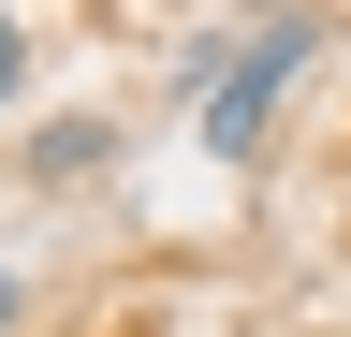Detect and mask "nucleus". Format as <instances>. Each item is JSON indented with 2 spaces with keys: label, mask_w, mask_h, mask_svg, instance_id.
<instances>
[{
  "label": "nucleus",
  "mask_w": 351,
  "mask_h": 337,
  "mask_svg": "<svg viewBox=\"0 0 351 337\" xmlns=\"http://www.w3.org/2000/svg\"><path fill=\"white\" fill-rule=\"evenodd\" d=\"M15 73H29V15L0 0V103H15Z\"/></svg>",
  "instance_id": "nucleus-3"
},
{
  "label": "nucleus",
  "mask_w": 351,
  "mask_h": 337,
  "mask_svg": "<svg viewBox=\"0 0 351 337\" xmlns=\"http://www.w3.org/2000/svg\"><path fill=\"white\" fill-rule=\"evenodd\" d=\"M307 59H322V15H278V30H263V45L205 89V161H263V132H278V89H293Z\"/></svg>",
  "instance_id": "nucleus-1"
},
{
  "label": "nucleus",
  "mask_w": 351,
  "mask_h": 337,
  "mask_svg": "<svg viewBox=\"0 0 351 337\" xmlns=\"http://www.w3.org/2000/svg\"><path fill=\"white\" fill-rule=\"evenodd\" d=\"M0 323H15V279H0Z\"/></svg>",
  "instance_id": "nucleus-4"
},
{
  "label": "nucleus",
  "mask_w": 351,
  "mask_h": 337,
  "mask_svg": "<svg viewBox=\"0 0 351 337\" xmlns=\"http://www.w3.org/2000/svg\"><path fill=\"white\" fill-rule=\"evenodd\" d=\"M103 161H117V117H59V132L29 147V176H44V191H73V176H103Z\"/></svg>",
  "instance_id": "nucleus-2"
}]
</instances>
